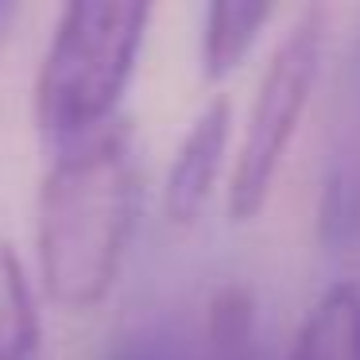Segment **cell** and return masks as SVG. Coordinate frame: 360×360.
<instances>
[{
	"label": "cell",
	"mask_w": 360,
	"mask_h": 360,
	"mask_svg": "<svg viewBox=\"0 0 360 360\" xmlns=\"http://www.w3.org/2000/svg\"><path fill=\"white\" fill-rule=\"evenodd\" d=\"M271 4H210L202 24V70L210 82H221L244 63L252 43L271 20Z\"/></svg>",
	"instance_id": "6"
},
{
	"label": "cell",
	"mask_w": 360,
	"mask_h": 360,
	"mask_svg": "<svg viewBox=\"0 0 360 360\" xmlns=\"http://www.w3.org/2000/svg\"><path fill=\"white\" fill-rule=\"evenodd\" d=\"M39 356V310L16 244L0 236V360Z\"/></svg>",
	"instance_id": "7"
},
{
	"label": "cell",
	"mask_w": 360,
	"mask_h": 360,
	"mask_svg": "<svg viewBox=\"0 0 360 360\" xmlns=\"http://www.w3.org/2000/svg\"><path fill=\"white\" fill-rule=\"evenodd\" d=\"M143 4H70L35 74V128L58 151L112 124L148 35Z\"/></svg>",
	"instance_id": "2"
},
{
	"label": "cell",
	"mask_w": 360,
	"mask_h": 360,
	"mask_svg": "<svg viewBox=\"0 0 360 360\" xmlns=\"http://www.w3.org/2000/svg\"><path fill=\"white\" fill-rule=\"evenodd\" d=\"M252 333H256L252 295L236 283L221 287L205 306V345L213 360H252Z\"/></svg>",
	"instance_id": "8"
},
{
	"label": "cell",
	"mask_w": 360,
	"mask_h": 360,
	"mask_svg": "<svg viewBox=\"0 0 360 360\" xmlns=\"http://www.w3.org/2000/svg\"><path fill=\"white\" fill-rule=\"evenodd\" d=\"M321 47H326V8L310 4V8L298 12V20L283 35L264 78H259L240 151H236L233 182H229L233 221H252L264 210L271 182L298 132V120L310 105L314 82L321 70Z\"/></svg>",
	"instance_id": "3"
},
{
	"label": "cell",
	"mask_w": 360,
	"mask_h": 360,
	"mask_svg": "<svg viewBox=\"0 0 360 360\" xmlns=\"http://www.w3.org/2000/svg\"><path fill=\"white\" fill-rule=\"evenodd\" d=\"M140 213V167L124 124L58 151L39 190V275L66 310H89L112 290Z\"/></svg>",
	"instance_id": "1"
},
{
	"label": "cell",
	"mask_w": 360,
	"mask_h": 360,
	"mask_svg": "<svg viewBox=\"0 0 360 360\" xmlns=\"http://www.w3.org/2000/svg\"><path fill=\"white\" fill-rule=\"evenodd\" d=\"M290 360H360V283H333L306 310Z\"/></svg>",
	"instance_id": "5"
},
{
	"label": "cell",
	"mask_w": 360,
	"mask_h": 360,
	"mask_svg": "<svg viewBox=\"0 0 360 360\" xmlns=\"http://www.w3.org/2000/svg\"><path fill=\"white\" fill-rule=\"evenodd\" d=\"M229 124H233L229 97H213L198 112L190 132L182 136L179 151H174V163H171V174H167V190H163V210L174 225L198 221L205 202L217 190L221 163H225V143H229Z\"/></svg>",
	"instance_id": "4"
}]
</instances>
